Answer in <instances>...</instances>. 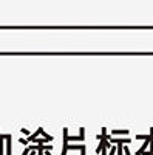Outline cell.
Instances as JSON below:
<instances>
[{
    "label": "cell",
    "mask_w": 153,
    "mask_h": 155,
    "mask_svg": "<svg viewBox=\"0 0 153 155\" xmlns=\"http://www.w3.org/2000/svg\"><path fill=\"white\" fill-rule=\"evenodd\" d=\"M110 144H130L132 143V138L130 137H111L108 140Z\"/></svg>",
    "instance_id": "1"
},
{
    "label": "cell",
    "mask_w": 153,
    "mask_h": 155,
    "mask_svg": "<svg viewBox=\"0 0 153 155\" xmlns=\"http://www.w3.org/2000/svg\"><path fill=\"white\" fill-rule=\"evenodd\" d=\"M62 134H63V146H62L60 155H67V152H68V127H63Z\"/></svg>",
    "instance_id": "2"
},
{
    "label": "cell",
    "mask_w": 153,
    "mask_h": 155,
    "mask_svg": "<svg viewBox=\"0 0 153 155\" xmlns=\"http://www.w3.org/2000/svg\"><path fill=\"white\" fill-rule=\"evenodd\" d=\"M68 150H79L81 155H85L87 146H85L84 143H81V144H71V143H68Z\"/></svg>",
    "instance_id": "3"
},
{
    "label": "cell",
    "mask_w": 153,
    "mask_h": 155,
    "mask_svg": "<svg viewBox=\"0 0 153 155\" xmlns=\"http://www.w3.org/2000/svg\"><path fill=\"white\" fill-rule=\"evenodd\" d=\"M130 130L129 129H114V130H111V137H129Z\"/></svg>",
    "instance_id": "4"
},
{
    "label": "cell",
    "mask_w": 153,
    "mask_h": 155,
    "mask_svg": "<svg viewBox=\"0 0 153 155\" xmlns=\"http://www.w3.org/2000/svg\"><path fill=\"white\" fill-rule=\"evenodd\" d=\"M42 130H43V127H37V130H36V132H34L33 135H30L27 141L30 143V141H34L36 138H39V137H40V134H42Z\"/></svg>",
    "instance_id": "5"
},
{
    "label": "cell",
    "mask_w": 153,
    "mask_h": 155,
    "mask_svg": "<svg viewBox=\"0 0 153 155\" xmlns=\"http://www.w3.org/2000/svg\"><path fill=\"white\" fill-rule=\"evenodd\" d=\"M40 135H42V138H45V140L48 141V143H51V141L54 140V137H53V135H48V134L45 132V129H43V130H42V134H40Z\"/></svg>",
    "instance_id": "6"
},
{
    "label": "cell",
    "mask_w": 153,
    "mask_h": 155,
    "mask_svg": "<svg viewBox=\"0 0 153 155\" xmlns=\"http://www.w3.org/2000/svg\"><path fill=\"white\" fill-rule=\"evenodd\" d=\"M33 143H36V144H48V141L45 138H36Z\"/></svg>",
    "instance_id": "7"
},
{
    "label": "cell",
    "mask_w": 153,
    "mask_h": 155,
    "mask_svg": "<svg viewBox=\"0 0 153 155\" xmlns=\"http://www.w3.org/2000/svg\"><path fill=\"white\" fill-rule=\"evenodd\" d=\"M122 152H124V155H132V152L129 149V144H124L122 146Z\"/></svg>",
    "instance_id": "8"
},
{
    "label": "cell",
    "mask_w": 153,
    "mask_h": 155,
    "mask_svg": "<svg viewBox=\"0 0 153 155\" xmlns=\"http://www.w3.org/2000/svg\"><path fill=\"white\" fill-rule=\"evenodd\" d=\"M6 141H8L6 149H8V153H9V152H11V135H6Z\"/></svg>",
    "instance_id": "9"
},
{
    "label": "cell",
    "mask_w": 153,
    "mask_h": 155,
    "mask_svg": "<svg viewBox=\"0 0 153 155\" xmlns=\"http://www.w3.org/2000/svg\"><path fill=\"white\" fill-rule=\"evenodd\" d=\"M108 155H116V146H111V147H110Z\"/></svg>",
    "instance_id": "10"
},
{
    "label": "cell",
    "mask_w": 153,
    "mask_h": 155,
    "mask_svg": "<svg viewBox=\"0 0 153 155\" xmlns=\"http://www.w3.org/2000/svg\"><path fill=\"white\" fill-rule=\"evenodd\" d=\"M30 152H31V149H30V147H27V149H25V150H23V153H22V155H28Z\"/></svg>",
    "instance_id": "11"
},
{
    "label": "cell",
    "mask_w": 153,
    "mask_h": 155,
    "mask_svg": "<svg viewBox=\"0 0 153 155\" xmlns=\"http://www.w3.org/2000/svg\"><path fill=\"white\" fill-rule=\"evenodd\" d=\"M107 150H108V149H105V147H104V149L100 150V153H99V155H107Z\"/></svg>",
    "instance_id": "12"
},
{
    "label": "cell",
    "mask_w": 153,
    "mask_h": 155,
    "mask_svg": "<svg viewBox=\"0 0 153 155\" xmlns=\"http://www.w3.org/2000/svg\"><path fill=\"white\" fill-rule=\"evenodd\" d=\"M43 155H51V152H49V150H45V152H43Z\"/></svg>",
    "instance_id": "13"
}]
</instances>
